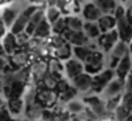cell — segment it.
I'll return each mask as SVG.
<instances>
[{"label":"cell","mask_w":132,"mask_h":121,"mask_svg":"<svg viewBox=\"0 0 132 121\" xmlns=\"http://www.w3.org/2000/svg\"><path fill=\"white\" fill-rule=\"evenodd\" d=\"M84 101H85L87 107H88L98 118H104L109 114L108 108H106V101H104L98 94H94V93H92L91 95H87V97L84 98Z\"/></svg>","instance_id":"3"},{"label":"cell","mask_w":132,"mask_h":121,"mask_svg":"<svg viewBox=\"0 0 132 121\" xmlns=\"http://www.w3.org/2000/svg\"><path fill=\"white\" fill-rule=\"evenodd\" d=\"M126 17H128V20L132 23V4H129V6L126 7Z\"/></svg>","instance_id":"38"},{"label":"cell","mask_w":132,"mask_h":121,"mask_svg":"<svg viewBox=\"0 0 132 121\" xmlns=\"http://www.w3.org/2000/svg\"><path fill=\"white\" fill-rule=\"evenodd\" d=\"M70 86H71V84H70L68 81H65L64 78H61V80L58 81L57 87H55V91H57L58 94H61V93H64V91H65V90L70 87Z\"/></svg>","instance_id":"35"},{"label":"cell","mask_w":132,"mask_h":121,"mask_svg":"<svg viewBox=\"0 0 132 121\" xmlns=\"http://www.w3.org/2000/svg\"><path fill=\"white\" fill-rule=\"evenodd\" d=\"M122 104L132 112V93H123L122 94Z\"/></svg>","instance_id":"34"},{"label":"cell","mask_w":132,"mask_h":121,"mask_svg":"<svg viewBox=\"0 0 132 121\" xmlns=\"http://www.w3.org/2000/svg\"><path fill=\"white\" fill-rule=\"evenodd\" d=\"M51 34H53V24L44 17L43 20L40 21V24L36 27L34 33H33V37L38 39V40H47Z\"/></svg>","instance_id":"16"},{"label":"cell","mask_w":132,"mask_h":121,"mask_svg":"<svg viewBox=\"0 0 132 121\" xmlns=\"http://www.w3.org/2000/svg\"><path fill=\"white\" fill-rule=\"evenodd\" d=\"M48 3H54V0H48Z\"/></svg>","instance_id":"41"},{"label":"cell","mask_w":132,"mask_h":121,"mask_svg":"<svg viewBox=\"0 0 132 121\" xmlns=\"http://www.w3.org/2000/svg\"><path fill=\"white\" fill-rule=\"evenodd\" d=\"M122 2H126V0H122Z\"/></svg>","instance_id":"42"},{"label":"cell","mask_w":132,"mask_h":121,"mask_svg":"<svg viewBox=\"0 0 132 121\" xmlns=\"http://www.w3.org/2000/svg\"><path fill=\"white\" fill-rule=\"evenodd\" d=\"M63 10L60 9V7L57 6V4H54V3H51V4H48V6L46 7V19L50 21V23H55V21L58 20V19L63 16Z\"/></svg>","instance_id":"25"},{"label":"cell","mask_w":132,"mask_h":121,"mask_svg":"<svg viewBox=\"0 0 132 121\" xmlns=\"http://www.w3.org/2000/svg\"><path fill=\"white\" fill-rule=\"evenodd\" d=\"M85 71V66H84V61L78 60V58H68L67 61H64V74L67 78L72 80L77 75H80L81 73Z\"/></svg>","instance_id":"8"},{"label":"cell","mask_w":132,"mask_h":121,"mask_svg":"<svg viewBox=\"0 0 132 121\" xmlns=\"http://www.w3.org/2000/svg\"><path fill=\"white\" fill-rule=\"evenodd\" d=\"M24 103H26V100L23 97H12V98H7L6 105L13 115H19L24 110Z\"/></svg>","instance_id":"21"},{"label":"cell","mask_w":132,"mask_h":121,"mask_svg":"<svg viewBox=\"0 0 132 121\" xmlns=\"http://www.w3.org/2000/svg\"><path fill=\"white\" fill-rule=\"evenodd\" d=\"M71 84L78 90L80 93H88L92 88V74L84 71L80 75H77L75 78L71 80Z\"/></svg>","instance_id":"11"},{"label":"cell","mask_w":132,"mask_h":121,"mask_svg":"<svg viewBox=\"0 0 132 121\" xmlns=\"http://www.w3.org/2000/svg\"><path fill=\"white\" fill-rule=\"evenodd\" d=\"M48 63V71H51L53 74L58 75L60 78H63L64 74V61L60 60L57 57H50V60L47 61Z\"/></svg>","instance_id":"22"},{"label":"cell","mask_w":132,"mask_h":121,"mask_svg":"<svg viewBox=\"0 0 132 121\" xmlns=\"http://www.w3.org/2000/svg\"><path fill=\"white\" fill-rule=\"evenodd\" d=\"M92 51H95L91 46H74V57L81 61H85Z\"/></svg>","instance_id":"28"},{"label":"cell","mask_w":132,"mask_h":121,"mask_svg":"<svg viewBox=\"0 0 132 121\" xmlns=\"http://www.w3.org/2000/svg\"><path fill=\"white\" fill-rule=\"evenodd\" d=\"M128 54H129V43L123 40H119L111 50V56H115L118 58H123Z\"/></svg>","instance_id":"26"},{"label":"cell","mask_w":132,"mask_h":121,"mask_svg":"<svg viewBox=\"0 0 132 121\" xmlns=\"http://www.w3.org/2000/svg\"><path fill=\"white\" fill-rule=\"evenodd\" d=\"M36 101L40 103L44 108H54V104L58 101V93L55 90L43 87L36 94Z\"/></svg>","instance_id":"6"},{"label":"cell","mask_w":132,"mask_h":121,"mask_svg":"<svg viewBox=\"0 0 132 121\" xmlns=\"http://www.w3.org/2000/svg\"><path fill=\"white\" fill-rule=\"evenodd\" d=\"M132 70V58L131 56H125L123 58H121L119 64L117 66V69H115V74H117V77H121V78H126V75L131 73Z\"/></svg>","instance_id":"20"},{"label":"cell","mask_w":132,"mask_h":121,"mask_svg":"<svg viewBox=\"0 0 132 121\" xmlns=\"http://www.w3.org/2000/svg\"><path fill=\"white\" fill-rule=\"evenodd\" d=\"M29 2L37 7H47V3H48V0H29Z\"/></svg>","instance_id":"37"},{"label":"cell","mask_w":132,"mask_h":121,"mask_svg":"<svg viewBox=\"0 0 132 121\" xmlns=\"http://www.w3.org/2000/svg\"><path fill=\"white\" fill-rule=\"evenodd\" d=\"M122 91H125V78H121V77H114L112 81L105 87L104 90V95L105 98H112L115 95H121L123 94Z\"/></svg>","instance_id":"9"},{"label":"cell","mask_w":132,"mask_h":121,"mask_svg":"<svg viewBox=\"0 0 132 121\" xmlns=\"http://www.w3.org/2000/svg\"><path fill=\"white\" fill-rule=\"evenodd\" d=\"M129 56H131V58H132V40L129 41Z\"/></svg>","instance_id":"39"},{"label":"cell","mask_w":132,"mask_h":121,"mask_svg":"<svg viewBox=\"0 0 132 121\" xmlns=\"http://www.w3.org/2000/svg\"><path fill=\"white\" fill-rule=\"evenodd\" d=\"M102 14H104L102 10L95 4L92 0L88 2V3H85L82 7V17L85 19L87 21H98Z\"/></svg>","instance_id":"15"},{"label":"cell","mask_w":132,"mask_h":121,"mask_svg":"<svg viewBox=\"0 0 132 121\" xmlns=\"http://www.w3.org/2000/svg\"><path fill=\"white\" fill-rule=\"evenodd\" d=\"M84 33L89 39H98L102 32L100 29L98 21H87V23H84Z\"/></svg>","instance_id":"27"},{"label":"cell","mask_w":132,"mask_h":121,"mask_svg":"<svg viewBox=\"0 0 132 121\" xmlns=\"http://www.w3.org/2000/svg\"><path fill=\"white\" fill-rule=\"evenodd\" d=\"M19 10L16 9V7L13 6H3L2 7V23H4L7 27H9V30L12 29V26L14 24L16 19L19 17Z\"/></svg>","instance_id":"17"},{"label":"cell","mask_w":132,"mask_h":121,"mask_svg":"<svg viewBox=\"0 0 132 121\" xmlns=\"http://www.w3.org/2000/svg\"><path fill=\"white\" fill-rule=\"evenodd\" d=\"M77 94H78V90L71 84V86H70L64 93L58 94V103H60V104H67L68 101L74 100V98L77 97Z\"/></svg>","instance_id":"30"},{"label":"cell","mask_w":132,"mask_h":121,"mask_svg":"<svg viewBox=\"0 0 132 121\" xmlns=\"http://www.w3.org/2000/svg\"><path fill=\"white\" fill-rule=\"evenodd\" d=\"M72 56H74V46L71 43H68V41H65L57 49H53V53H51V57H57L63 61H67Z\"/></svg>","instance_id":"18"},{"label":"cell","mask_w":132,"mask_h":121,"mask_svg":"<svg viewBox=\"0 0 132 121\" xmlns=\"http://www.w3.org/2000/svg\"><path fill=\"white\" fill-rule=\"evenodd\" d=\"M121 40L119 37V33H118L117 29L111 30V32H106V33H101V36L97 39V44L102 51H111L112 47Z\"/></svg>","instance_id":"7"},{"label":"cell","mask_w":132,"mask_h":121,"mask_svg":"<svg viewBox=\"0 0 132 121\" xmlns=\"http://www.w3.org/2000/svg\"><path fill=\"white\" fill-rule=\"evenodd\" d=\"M92 2L102 10V13H108V14H114L118 7L117 0H92Z\"/></svg>","instance_id":"24"},{"label":"cell","mask_w":132,"mask_h":121,"mask_svg":"<svg viewBox=\"0 0 132 121\" xmlns=\"http://www.w3.org/2000/svg\"><path fill=\"white\" fill-rule=\"evenodd\" d=\"M125 93H132V70L125 78Z\"/></svg>","instance_id":"36"},{"label":"cell","mask_w":132,"mask_h":121,"mask_svg":"<svg viewBox=\"0 0 132 121\" xmlns=\"http://www.w3.org/2000/svg\"><path fill=\"white\" fill-rule=\"evenodd\" d=\"M30 53L24 49H19L16 53L9 56V61L12 64L13 69L19 70V69H26V64L30 61Z\"/></svg>","instance_id":"10"},{"label":"cell","mask_w":132,"mask_h":121,"mask_svg":"<svg viewBox=\"0 0 132 121\" xmlns=\"http://www.w3.org/2000/svg\"><path fill=\"white\" fill-rule=\"evenodd\" d=\"M85 108H87L85 101H84V100H77V98H74V100L68 101V103L65 104V110H67V111H68L71 115L80 114V112H82Z\"/></svg>","instance_id":"23"},{"label":"cell","mask_w":132,"mask_h":121,"mask_svg":"<svg viewBox=\"0 0 132 121\" xmlns=\"http://www.w3.org/2000/svg\"><path fill=\"white\" fill-rule=\"evenodd\" d=\"M68 30V26H67V19L61 16L55 23H53V33L54 34H61L63 36L64 33Z\"/></svg>","instance_id":"32"},{"label":"cell","mask_w":132,"mask_h":121,"mask_svg":"<svg viewBox=\"0 0 132 121\" xmlns=\"http://www.w3.org/2000/svg\"><path fill=\"white\" fill-rule=\"evenodd\" d=\"M114 77H115V70H112V69H105V70H102V71L94 74L92 75L91 93H94V94H100V93H102L104 90H105V87L112 81Z\"/></svg>","instance_id":"2"},{"label":"cell","mask_w":132,"mask_h":121,"mask_svg":"<svg viewBox=\"0 0 132 121\" xmlns=\"http://www.w3.org/2000/svg\"><path fill=\"white\" fill-rule=\"evenodd\" d=\"M19 49H20V44H19L17 36L9 30V33H6V34L2 37V50L6 51L7 54L10 56V54H13V53H16Z\"/></svg>","instance_id":"12"},{"label":"cell","mask_w":132,"mask_h":121,"mask_svg":"<svg viewBox=\"0 0 132 121\" xmlns=\"http://www.w3.org/2000/svg\"><path fill=\"white\" fill-rule=\"evenodd\" d=\"M64 39H65L68 43H71L72 46H88L89 44V40L91 39L82 32H72V30H67L64 33Z\"/></svg>","instance_id":"13"},{"label":"cell","mask_w":132,"mask_h":121,"mask_svg":"<svg viewBox=\"0 0 132 121\" xmlns=\"http://www.w3.org/2000/svg\"><path fill=\"white\" fill-rule=\"evenodd\" d=\"M74 2H75V3H77V4H80V3H82L84 0H74Z\"/></svg>","instance_id":"40"},{"label":"cell","mask_w":132,"mask_h":121,"mask_svg":"<svg viewBox=\"0 0 132 121\" xmlns=\"http://www.w3.org/2000/svg\"><path fill=\"white\" fill-rule=\"evenodd\" d=\"M121 103H122V94L115 95V97H112V98H108V100H106V108H108V112H114L115 110L119 107Z\"/></svg>","instance_id":"33"},{"label":"cell","mask_w":132,"mask_h":121,"mask_svg":"<svg viewBox=\"0 0 132 121\" xmlns=\"http://www.w3.org/2000/svg\"><path fill=\"white\" fill-rule=\"evenodd\" d=\"M61 78L58 77V75L53 74L51 71H48L46 75H44L43 81H41V84H43V87H46V88H51V90H55V87H57L58 81H60Z\"/></svg>","instance_id":"31"},{"label":"cell","mask_w":132,"mask_h":121,"mask_svg":"<svg viewBox=\"0 0 132 121\" xmlns=\"http://www.w3.org/2000/svg\"><path fill=\"white\" fill-rule=\"evenodd\" d=\"M44 107L37 101H30L26 103V115L30 121H40L43 120V114H44Z\"/></svg>","instance_id":"14"},{"label":"cell","mask_w":132,"mask_h":121,"mask_svg":"<svg viewBox=\"0 0 132 121\" xmlns=\"http://www.w3.org/2000/svg\"><path fill=\"white\" fill-rule=\"evenodd\" d=\"M84 66H85V71L92 74V75L102 71L104 70V54L100 50L92 51L89 54V57L84 61Z\"/></svg>","instance_id":"4"},{"label":"cell","mask_w":132,"mask_h":121,"mask_svg":"<svg viewBox=\"0 0 132 121\" xmlns=\"http://www.w3.org/2000/svg\"><path fill=\"white\" fill-rule=\"evenodd\" d=\"M114 14L117 17V30L119 33L121 40L129 43L132 40V23L126 17V9H123L122 6H118Z\"/></svg>","instance_id":"1"},{"label":"cell","mask_w":132,"mask_h":121,"mask_svg":"<svg viewBox=\"0 0 132 121\" xmlns=\"http://www.w3.org/2000/svg\"><path fill=\"white\" fill-rule=\"evenodd\" d=\"M98 24H100V29L102 33L111 32V30L117 29V17H115V14L104 13L100 17V20H98Z\"/></svg>","instance_id":"19"},{"label":"cell","mask_w":132,"mask_h":121,"mask_svg":"<svg viewBox=\"0 0 132 121\" xmlns=\"http://www.w3.org/2000/svg\"><path fill=\"white\" fill-rule=\"evenodd\" d=\"M67 19V26H68V30H72V32H82L84 30V21L81 20L78 16H65Z\"/></svg>","instance_id":"29"},{"label":"cell","mask_w":132,"mask_h":121,"mask_svg":"<svg viewBox=\"0 0 132 121\" xmlns=\"http://www.w3.org/2000/svg\"><path fill=\"white\" fill-rule=\"evenodd\" d=\"M38 7L37 6H29L27 9H24L23 12L19 14V17L16 19V21H14V24L12 26V29H10V32H13L14 34H19V33H21V32H24L26 30V27H27V24H29V21H30V19H31V16H33V13L37 10Z\"/></svg>","instance_id":"5"}]
</instances>
